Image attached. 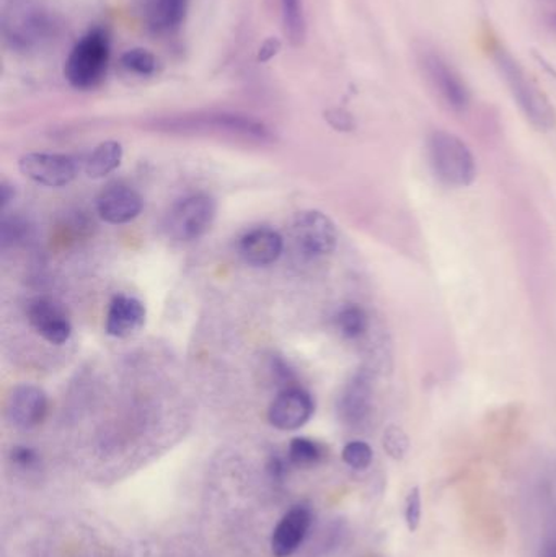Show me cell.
<instances>
[{
  "label": "cell",
  "mask_w": 556,
  "mask_h": 557,
  "mask_svg": "<svg viewBox=\"0 0 556 557\" xmlns=\"http://www.w3.org/2000/svg\"><path fill=\"white\" fill-rule=\"evenodd\" d=\"M330 121H332V124L336 129L349 131L355 126V124H353V117L342 110L333 111V116H330Z\"/></svg>",
  "instance_id": "83f0119b"
},
{
  "label": "cell",
  "mask_w": 556,
  "mask_h": 557,
  "mask_svg": "<svg viewBox=\"0 0 556 557\" xmlns=\"http://www.w3.org/2000/svg\"><path fill=\"white\" fill-rule=\"evenodd\" d=\"M313 513L310 507L294 506L284 513L271 535V553L274 557H291L306 542L312 529Z\"/></svg>",
  "instance_id": "8fae6325"
},
{
  "label": "cell",
  "mask_w": 556,
  "mask_h": 557,
  "mask_svg": "<svg viewBox=\"0 0 556 557\" xmlns=\"http://www.w3.org/2000/svg\"><path fill=\"white\" fill-rule=\"evenodd\" d=\"M189 0H144V22L153 33L176 32L188 15Z\"/></svg>",
  "instance_id": "e0dca14e"
},
{
  "label": "cell",
  "mask_w": 556,
  "mask_h": 557,
  "mask_svg": "<svg viewBox=\"0 0 556 557\" xmlns=\"http://www.w3.org/2000/svg\"><path fill=\"white\" fill-rule=\"evenodd\" d=\"M418 62L428 84L447 108L456 113H462L469 108V87L459 71L444 55L431 49H423Z\"/></svg>",
  "instance_id": "8992f818"
},
{
  "label": "cell",
  "mask_w": 556,
  "mask_h": 557,
  "mask_svg": "<svg viewBox=\"0 0 556 557\" xmlns=\"http://www.w3.org/2000/svg\"><path fill=\"white\" fill-rule=\"evenodd\" d=\"M343 461L355 471H366L374 461V450L365 441H351L342 451Z\"/></svg>",
  "instance_id": "603a6c76"
},
{
  "label": "cell",
  "mask_w": 556,
  "mask_h": 557,
  "mask_svg": "<svg viewBox=\"0 0 556 557\" xmlns=\"http://www.w3.org/2000/svg\"><path fill=\"white\" fill-rule=\"evenodd\" d=\"M428 159L436 178L450 188H466L475 182V157L456 134L434 131L428 139Z\"/></svg>",
  "instance_id": "277c9868"
},
{
  "label": "cell",
  "mask_w": 556,
  "mask_h": 557,
  "mask_svg": "<svg viewBox=\"0 0 556 557\" xmlns=\"http://www.w3.org/2000/svg\"><path fill=\"white\" fill-rule=\"evenodd\" d=\"M144 201L136 189L127 185H111L97 199V211L108 224L121 225L134 221L143 212Z\"/></svg>",
  "instance_id": "4fadbf2b"
},
{
  "label": "cell",
  "mask_w": 556,
  "mask_h": 557,
  "mask_svg": "<svg viewBox=\"0 0 556 557\" xmlns=\"http://www.w3.org/2000/svg\"><path fill=\"white\" fill-rule=\"evenodd\" d=\"M58 23L46 7L36 0H10L2 12V35L15 51L42 48L55 35Z\"/></svg>",
  "instance_id": "6da1fadb"
},
{
  "label": "cell",
  "mask_w": 556,
  "mask_h": 557,
  "mask_svg": "<svg viewBox=\"0 0 556 557\" xmlns=\"http://www.w3.org/2000/svg\"><path fill=\"white\" fill-rule=\"evenodd\" d=\"M48 414V396L35 385H18L9 393L5 418L13 428L29 431L45 421Z\"/></svg>",
  "instance_id": "30bf717a"
},
{
  "label": "cell",
  "mask_w": 556,
  "mask_h": 557,
  "mask_svg": "<svg viewBox=\"0 0 556 557\" xmlns=\"http://www.w3.org/2000/svg\"><path fill=\"white\" fill-rule=\"evenodd\" d=\"M372 379L369 373L361 372L355 376L343 392L338 403L339 418L345 424L358 428L371 414Z\"/></svg>",
  "instance_id": "2e32d148"
},
{
  "label": "cell",
  "mask_w": 556,
  "mask_h": 557,
  "mask_svg": "<svg viewBox=\"0 0 556 557\" xmlns=\"http://www.w3.org/2000/svg\"><path fill=\"white\" fill-rule=\"evenodd\" d=\"M382 444H384V450L387 451L388 457L394 460H404L405 455L410 450V438L398 425H388L385 429Z\"/></svg>",
  "instance_id": "cb8c5ba5"
},
{
  "label": "cell",
  "mask_w": 556,
  "mask_h": 557,
  "mask_svg": "<svg viewBox=\"0 0 556 557\" xmlns=\"http://www.w3.org/2000/svg\"><path fill=\"white\" fill-rule=\"evenodd\" d=\"M13 199H15V188L10 183L2 182V185H0V208H2V212H5V209L12 205Z\"/></svg>",
  "instance_id": "f1b7e54d"
},
{
  "label": "cell",
  "mask_w": 556,
  "mask_h": 557,
  "mask_svg": "<svg viewBox=\"0 0 556 557\" xmlns=\"http://www.w3.org/2000/svg\"><path fill=\"white\" fill-rule=\"evenodd\" d=\"M316 412L310 393L299 386L283 389L268 409V421L277 431L291 432L304 428Z\"/></svg>",
  "instance_id": "9c48e42d"
},
{
  "label": "cell",
  "mask_w": 556,
  "mask_h": 557,
  "mask_svg": "<svg viewBox=\"0 0 556 557\" xmlns=\"http://www.w3.org/2000/svg\"><path fill=\"white\" fill-rule=\"evenodd\" d=\"M111 59V39L107 29H88L69 52L64 77L75 90H91L107 75Z\"/></svg>",
  "instance_id": "3957f363"
},
{
  "label": "cell",
  "mask_w": 556,
  "mask_h": 557,
  "mask_svg": "<svg viewBox=\"0 0 556 557\" xmlns=\"http://www.w3.org/2000/svg\"><path fill=\"white\" fill-rule=\"evenodd\" d=\"M20 172L32 182L48 188H62L74 182L78 172L77 160L65 153H26L20 159Z\"/></svg>",
  "instance_id": "ba28073f"
},
{
  "label": "cell",
  "mask_w": 556,
  "mask_h": 557,
  "mask_svg": "<svg viewBox=\"0 0 556 557\" xmlns=\"http://www.w3.org/2000/svg\"><path fill=\"white\" fill-rule=\"evenodd\" d=\"M492 51L493 61H495L499 75L508 85L512 98L526 117L531 121L532 126L538 127L539 131L554 129L556 113L541 88L526 74L522 65L509 54L508 49L496 42Z\"/></svg>",
  "instance_id": "7a4b0ae2"
},
{
  "label": "cell",
  "mask_w": 556,
  "mask_h": 557,
  "mask_svg": "<svg viewBox=\"0 0 556 557\" xmlns=\"http://www.w3.org/2000/svg\"><path fill=\"white\" fill-rule=\"evenodd\" d=\"M336 330L346 339H359L369 330V317L359 305H346L335 317Z\"/></svg>",
  "instance_id": "44dd1931"
},
{
  "label": "cell",
  "mask_w": 556,
  "mask_h": 557,
  "mask_svg": "<svg viewBox=\"0 0 556 557\" xmlns=\"http://www.w3.org/2000/svg\"><path fill=\"white\" fill-rule=\"evenodd\" d=\"M293 238L297 250L307 258L326 257L338 245V232L329 215L320 211H304L293 222Z\"/></svg>",
  "instance_id": "52a82bcc"
},
{
  "label": "cell",
  "mask_w": 556,
  "mask_h": 557,
  "mask_svg": "<svg viewBox=\"0 0 556 557\" xmlns=\"http://www.w3.org/2000/svg\"><path fill=\"white\" fill-rule=\"evenodd\" d=\"M25 222L20 219H3L2 222V244H13V242L22 240L26 234Z\"/></svg>",
  "instance_id": "484cf974"
},
{
  "label": "cell",
  "mask_w": 556,
  "mask_h": 557,
  "mask_svg": "<svg viewBox=\"0 0 556 557\" xmlns=\"http://www.w3.org/2000/svg\"><path fill=\"white\" fill-rule=\"evenodd\" d=\"M26 318L33 330L48 341L61 346L71 339L72 324L65 311L48 298H33L26 305Z\"/></svg>",
  "instance_id": "7c38bea8"
},
{
  "label": "cell",
  "mask_w": 556,
  "mask_h": 557,
  "mask_svg": "<svg viewBox=\"0 0 556 557\" xmlns=\"http://www.w3.org/2000/svg\"><path fill=\"white\" fill-rule=\"evenodd\" d=\"M214 219V199L206 193H196L173 205L166 214L165 231L176 242L198 240L211 228Z\"/></svg>",
  "instance_id": "5b68a950"
},
{
  "label": "cell",
  "mask_w": 556,
  "mask_h": 557,
  "mask_svg": "<svg viewBox=\"0 0 556 557\" xmlns=\"http://www.w3.org/2000/svg\"><path fill=\"white\" fill-rule=\"evenodd\" d=\"M281 20L291 45L300 46L306 41L307 18L304 0H280Z\"/></svg>",
  "instance_id": "d6986e66"
},
{
  "label": "cell",
  "mask_w": 556,
  "mask_h": 557,
  "mask_svg": "<svg viewBox=\"0 0 556 557\" xmlns=\"http://www.w3.org/2000/svg\"><path fill=\"white\" fill-rule=\"evenodd\" d=\"M547 22L548 26L556 33V12H552L551 15H548Z\"/></svg>",
  "instance_id": "4dcf8cb0"
},
{
  "label": "cell",
  "mask_w": 556,
  "mask_h": 557,
  "mask_svg": "<svg viewBox=\"0 0 556 557\" xmlns=\"http://www.w3.org/2000/svg\"><path fill=\"white\" fill-rule=\"evenodd\" d=\"M10 455H12L13 463L23 468V470H32V468L38 467L39 457L33 448L15 447Z\"/></svg>",
  "instance_id": "4316f807"
},
{
  "label": "cell",
  "mask_w": 556,
  "mask_h": 557,
  "mask_svg": "<svg viewBox=\"0 0 556 557\" xmlns=\"http://www.w3.org/2000/svg\"><path fill=\"white\" fill-rule=\"evenodd\" d=\"M423 519V497L420 487H413L405 500V523L411 533L417 532Z\"/></svg>",
  "instance_id": "d4e9b609"
},
{
  "label": "cell",
  "mask_w": 556,
  "mask_h": 557,
  "mask_svg": "<svg viewBox=\"0 0 556 557\" xmlns=\"http://www.w3.org/2000/svg\"><path fill=\"white\" fill-rule=\"evenodd\" d=\"M325 447L309 437H294L287 447V461L291 467H317L325 458Z\"/></svg>",
  "instance_id": "ffe728a7"
},
{
  "label": "cell",
  "mask_w": 556,
  "mask_h": 557,
  "mask_svg": "<svg viewBox=\"0 0 556 557\" xmlns=\"http://www.w3.org/2000/svg\"><path fill=\"white\" fill-rule=\"evenodd\" d=\"M541 557H556V539L552 540L548 545H545L544 552Z\"/></svg>",
  "instance_id": "f546056e"
},
{
  "label": "cell",
  "mask_w": 556,
  "mask_h": 557,
  "mask_svg": "<svg viewBox=\"0 0 556 557\" xmlns=\"http://www.w3.org/2000/svg\"><path fill=\"white\" fill-rule=\"evenodd\" d=\"M123 160V146L116 140L98 144L84 160V172L88 178L101 180L113 173Z\"/></svg>",
  "instance_id": "ac0fdd59"
},
{
  "label": "cell",
  "mask_w": 556,
  "mask_h": 557,
  "mask_svg": "<svg viewBox=\"0 0 556 557\" xmlns=\"http://www.w3.org/2000/svg\"><path fill=\"white\" fill-rule=\"evenodd\" d=\"M121 64L126 71L140 75V77H149V75L156 74L157 71L156 55L144 48L127 49L121 55Z\"/></svg>",
  "instance_id": "7402d4cb"
},
{
  "label": "cell",
  "mask_w": 556,
  "mask_h": 557,
  "mask_svg": "<svg viewBox=\"0 0 556 557\" xmlns=\"http://www.w3.org/2000/svg\"><path fill=\"white\" fill-rule=\"evenodd\" d=\"M284 242L280 232L258 227L247 232L238 242V253L245 263L255 268L270 267L283 253Z\"/></svg>",
  "instance_id": "5bb4252c"
},
{
  "label": "cell",
  "mask_w": 556,
  "mask_h": 557,
  "mask_svg": "<svg viewBox=\"0 0 556 557\" xmlns=\"http://www.w3.org/2000/svg\"><path fill=\"white\" fill-rule=\"evenodd\" d=\"M146 323V307L131 295H116L107 313V333L113 337H129Z\"/></svg>",
  "instance_id": "9a60e30c"
}]
</instances>
